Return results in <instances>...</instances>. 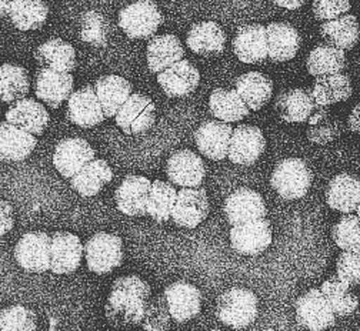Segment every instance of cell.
<instances>
[{
	"label": "cell",
	"instance_id": "54",
	"mask_svg": "<svg viewBox=\"0 0 360 331\" xmlns=\"http://www.w3.org/2000/svg\"><path fill=\"white\" fill-rule=\"evenodd\" d=\"M210 331H221V330H210Z\"/></svg>",
	"mask_w": 360,
	"mask_h": 331
},
{
	"label": "cell",
	"instance_id": "3",
	"mask_svg": "<svg viewBox=\"0 0 360 331\" xmlns=\"http://www.w3.org/2000/svg\"><path fill=\"white\" fill-rule=\"evenodd\" d=\"M313 181V173L306 162L289 157L276 164L270 184L285 200H297L307 195Z\"/></svg>",
	"mask_w": 360,
	"mask_h": 331
},
{
	"label": "cell",
	"instance_id": "9",
	"mask_svg": "<svg viewBox=\"0 0 360 331\" xmlns=\"http://www.w3.org/2000/svg\"><path fill=\"white\" fill-rule=\"evenodd\" d=\"M274 240L272 224L266 219L233 226L231 230V245L243 256L262 254Z\"/></svg>",
	"mask_w": 360,
	"mask_h": 331
},
{
	"label": "cell",
	"instance_id": "40",
	"mask_svg": "<svg viewBox=\"0 0 360 331\" xmlns=\"http://www.w3.org/2000/svg\"><path fill=\"white\" fill-rule=\"evenodd\" d=\"M0 91L4 103H15L27 96L30 90V77L23 66L5 63L0 70Z\"/></svg>",
	"mask_w": 360,
	"mask_h": 331
},
{
	"label": "cell",
	"instance_id": "42",
	"mask_svg": "<svg viewBox=\"0 0 360 331\" xmlns=\"http://www.w3.org/2000/svg\"><path fill=\"white\" fill-rule=\"evenodd\" d=\"M176 188L163 180H155L148 200V216L158 223H166L172 219V213L176 205Z\"/></svg>",
	"mask_w": 360,
	"mask_h": 331
},
{
	"label": "cell",
	"instance_id": "48",
	"mask_svg": "<svg viewBox=\"0 0 360 331\" xmlns=\"http://www.w3.org/2000/svg\"><path fill=\"white\" fill-rule=\"evenodd\" d=\"M311 9L318 20L329 22L347 15L352 6L349 0H313Z\"/></svg>",
	"mask_w": 360,
	"mask_h": 331
},
{
	"label": "cell",
	"instance_id": "11",
	"mask_svg": "<svg viewBox=\"0 0 360 331\" xmlns=\"http://www.w3.org/2000/svg\"><path fill=\"white\" fill-rule=\"evenodd\" d=\"M66 116L73 124L83 129H90L103 123L106 116L95 86L87 84L72 93L68 100Z\"/></svg>",
	"mask_w": 360,
	"mask_h": 331
},
{
	"label": "cell",
	"instance_id": "17",
	"mask_svg": "<svg viewBox=\"0 0 360 331\" xmlns=\"http://www.w3.org/2000/svg\"><path fill=\"white\" fill-rule=\"evenodd\" d=\"M166 176L170 183L182 188H198L206 177V166L192 150H177L167 159Z\"/></svg>",
	"mask_w": 360,
	"mask_h": 331
},
{
	"label": "cell",
	"instance_id": "41",
	"mask_svg": "<svg viewBox=\"0 0 360 331\" xmlns=\"http://www.w3.org/2000/svg\"><path fill=\"white\" fill-rule=\"evenodd\" d=\"M350 289L338 275L323 281L321 290L330 303L336 317H349L357 310L359 300Z\"/></svg>",
	"mask_w": 360,
	"mask_h": 331
},
{
	"label": "cell",
	"instance_id": "34",
	"mask_svg": "<svg viewBox=\"0 0 360 331\" xmlns=\"http://www.w3.org/2000/svg\"><path fill=\"white\" fill-rule=\"evenodd\" d=\"M235 89L252 112L264 108L274 94V82L260 72H249L239 76Z\"/></svg>",
	"mask_w": 360,
	"mask_h": 331
},
{
	"label": "cell",
	"instance_id": "4",
	"mask_svg": "<svg viewBox=\"0 0 360 331\" xmlns=\"http://www.w3.org/2000/svg\"><path fill=\"white\" fill-rule=\"evenodd\" d=\"M163 23V15L153 0H138L119 12V26L129 39L155 36Z\"/></svg>",
	"mask_w": 360,
	"mask_h": 331
},
{
	"label": "cell",
	"instance_id": "14",
	"mask_svg": "<svg viewBox=\"0 0 360 331\" xmlns=\"http://www.w3.org/2000/svg\"><path fill=\"white\" fill-rule=\"evenodd\" d=\"M209 197L203 187L182 188L177 192L176 205L172 213V220L182 228H195L209 214Z\"/></svg>",
	"mask_w": 360,
	"mask_h": 331
},
{
	"label": "cell",
	"instance_id": "44",
	"mask_svg": "<svg viewBox=\"0 0 360 331\" xmlns=\"http://www.w3.org/2000/svg\"><path fill=\"white\" fill-rule=\"evenodd\" d=\"M332 239L343 252L360 250V217L357 214H343L332 228Z\"/></svg>",
	"mask_w": 360,
	"mask_h": 331
},
{
	"label": "cell",
	"instance_id": "56",
	"mask_svg": "<svg viewBox=\"0 0 360 331\" xmlns=\"http://www.w3.org/2000/svg\"><path fill=\"white\" fill-rule=\"evenodd\" d=\"M359 331H360V330H359Z\"/></svg>",
	"mask_w": 360,
	"mask_h": 331
},
{
	"label": "cell",
	"instance_id": "1",
	"mask_svg": "<svg viewBox=\"0 0 360 331\" xmlns=\"http://www.w3.org/2000/svg\"><path fill=\"white\" fill-rule=\"evenodd\" d=\"M150 299V286L143 278L133 274L119 277L112 285L105 306V314L109 324L116 328L141 325Z\"/></svg>",
	"mask_w": 360,
	"mask_h": 331
},
{
	"label": "cell",
	"instance_id": "52",
	"mask_svg": "<svg viewBox=\"0 0 360 331\" xmlns=\"http://www.w3.org/2000/svg\"><path fill=\"white\" fill-rule=\"evenodd\" d=\"M0 13H2V18H6L8 15H11V8H12V0H2V4H0Z\"/></svg>",
	"mask_w": 360,
	"mask_h": 331
},
{
	"label": "cell",
	"instance_id": "19",
	"mask_svg": "<svg viewBox=\"0 0 360 331\" xmlns=\"http://www.w3.org/2000/svg\"><path fill=\"white\" fill-rule=\"evenodd\" d=\"M200 82L198 67L189 60L184 59L158 74V83L167 98L177 99L192 94Z\"/></svg>",
	"mask_w": 360,
	"mask_h": 331
},
{
	"label": "cell",
	"instance_id": "16",
	"mask_svg": "<svg viewBox=\"0 0 360 331\" xmlns=\"http://www.w3.org/2000/svg\"><path fill=\"white\" fill-rule=\"evenodd\" d=\"M96 150L84 138L69 137L59 141L53 153V166L65 177L72 179L87 163L95 160Z\"/></svg>",
	"mask_w": 360,
	"mask_h": 331
},
{
	"label": "cell",
	"instance_id": "12",
	"mask_svg": "<svg viewBox=\"0 0 360 331\" xmlns=\"http://www.w3.org/2000/svg\"><path fill=\"white\" fill-rule=\"evenodd\" d=\"M233 130L231 123L220 120L203 122L195 131V141L199 152L214 162L226 159L229 156Z\"/></svg>",
	"mask_w": 360,
	"mask_h": 331
},
{
	"label": "cell",
	"instance_id": "5",
	"mask_svg": "<svg viewBox=\"0 0 360 331\" xmlns=\"http://www.w3.org/2000/svg\"><path fill=\"white\" fill-rule=\"evenodd\" d=\"M123 256V242L115 234L96 233L84 245L87 268L98 275L109 274L120 267Z\"/></svg>",
	"mask_w": 360,
	"mask_h": 331
},
{
	"label": "cell",
	"instance_id": "29",
	"mask_svg": "<svg viewBox=\"0 0 360 331\" xmlns=\"http://www.w3.org/2000/svg\"><path fill=\"white\" fill-rule=\"evenodd\" d=\"M316 108H329L350 99L353 84L347 74L336 73L316 77L310 90Z\"/></svg>",
	"mask_w": 360,
	"mask_h": 331
},
{
	"label": "cell",
	"instance_id": "36",
	"mask_svg": "<svg viewBox=\"0 0 360 331\" xmlns=\"http://www.w3.org/2000/svg\"><path fill=\"white\" fill-rule=\"evenodd\" d=\"M309 74L314 77L343 73L347 66L345 51L329 43L319 44L309 53L306 60Z\"/></svg>",
	"mask_w": 360,
	"mask_h": 331
},
{
	"label": "cell",
	"instance_id": "50",
	"mask_svg": "<svg viewBox=\"0 0 360 331\" xmlns=\"http://www.w3.org/2000/svg\"><path fill=\"white\" fill-rule=\"evenodd\" d=\"M347 127L350 131L360 134V103L352 109L347 119Z\"/></svg>",
	"mask_w": 360,
	"mask_h": 331
},
{
	"label": "cell",
	"instance_id": "28",
	"mask_svg": "<svg viewBox=\"0 0 360 331\" xmlns=\"http://www.w3.org/2000/svg\"><path fill=\"white\" fill-rule=\"evenodd\" d=\"M275 109L279 117L286 123H304L316 110V105H314L309 90L296 87L279 94L275 102Z\"/></svg>",
	"mask_w": 360,
	"mask_h": 331
},
{
	"label": "cell",
	"instance_id": "37",
	"mask_svg": "<svg viewBox=\"0 0 360 331\" xmlns=\"http://www.w3.org/2000/svg\"><path fill=\"white\" fill-rule=\"evenodd\" d=\"M322 37L342 51H352L360 39V25L354 15H345L321 26Z\"/></svg>",
	"mask_w": 360,
	"mask_h": 331
},
{
	"label": "cell",
	"instance_id": "46",
	"mask_svg": "<svg viewBox=\"0 0 360 331\" xmlns=\"http://www.w3.org/2000/svg\"><path fill=\"white\" fill-rule=\"evenodd\" d=\"M170 309L165 296L152 297L146 306V313L142 321V328L145 331H166L172 321Z\"/></svg>",
	"mask_w": 360,
	"mask_h": 331
},
{
	"label": "cell",
	"instance_id": "31",
	"mask_svg": "<svg viewBox=\"0 0 360 331\" xmlns=\"http://www.w3.org/2000/svg\"><path fill=\"white\" fill-rule=\"evenodd\" d=\"M36 62L46 69L70 73L76 69L75 47L59 37L41 43L34 52Z\"/></svg>",
	"mask_w": 360,
	"mask_h": 331
},
{
	"label": "cell",
	"instance_id": "21",
	"mask_svg": "<svg viewBox=\"0 0 360 331\" xmlns=\"http://www.w3.org/2000/svg\"><path fill=\"white\" fill-rule=\"evenodd\" d=\"M233 52L240 62L248 65L266 60L269 58L266 26L257 23L240 26L233 39Z\"/></svg>",
	"mask_w": 360,
	"mask_h": 331
},
{
	"label": "cell",
	"instance_id": "32",
	"mask_svg": "<svg viewBox=\"0 0 360 331\" xmlns=\"http://www.w3.org/2000/svg\"><path fill=\"white\" fill-rule=\"evenodd\" d=\"M112 179L113 171L108 162L103 159H95L70 179V186L80 196L94 197L103 190V187L109 184Z\"/></svg>",
	"mask_w": 360,
	"mask_h": 331
},
{
	"label": "cell",
	"instance_id": "43",
	"mask_svg": "<svg viewBox=\"0 0 360 331\" xmlns=\"http://www.w3.org/2000/svg\"><path fill=\"white\" fill-rule=\"evenodd\" d=\"M110 32V22L105 15L96 11H89L82 16L80 37L84 43L94 47H105L108 46Z\"/></svg>",
	"mask_w": 360,
	"mask_h": 331
},
{
	"label": "cell",
	"instance_id": "18",
	"mask_svg": "<svg viewBox=\"0 0 360 331\" xmlns=\"http://www.w3.org/2000/svg\"><path fill=\"white\" fill-rule=\"evenodd\" d=\"M266 138L262 130L250 124H239L232 134L229 160L239 166H252L263 155Z\"/></svg>",
	"mask_w": 360,
	"mask_h": 331
},
{
	"label": "cell",
	"instance_id": "30",
	"mask_svg": "<svg viewBox=\"0 0 360 331\" xmlns=\"http://www.w3.org/2000/svg\"><path fill=\"white\" fill-rule=\"evenodd\" d=\"M185 49L174 34L155 36L148 43V66L152 73H160L172 65L184 60Z\"/></svg>",
	"mask_w": 360,
	"mask_h": 331
},
{
	"label": "cell",
	"instance_id": "35",
	"mask_svg": "<svg viewBox=\"0 0 360 331\" xmlns=\"http://www.w3.org/2000/svg\"><path fill=\"white\" fill-rule=\"evenodd\" d=\"M209 110L220 122L236 123L249 116L250 109L236 89H214L209 98Z\"/></svg>",
	"mask_w": 360,
	"mask_h": 331
},
{
	"label": "cell",
	"instance_id": "13",
	"mask_svg": "<svg viewBox=\"0 0 360 331\" xmlns=\"http://www.w3.org/2000/svg\"><path fill=\"white\" fill-rule=\"evenodd\" d=\"M223 213L232 226L264 219L267 214L266 203L257 192L248 187H240L224 200Z\"/></svg>",
	"mask_w": 360,
	"mask_h": 331
},
{
	"label": "cell",
	"instance_id": "23",
	"mask_svg": "<svg viewBox=\"0 0 360 331\" xmlns=\"http://www.w3.org/2000/svg\"><path fill=\"white\" fill-rule=\"evenodd\" d=\"M326 203L342 214L354 213L360 203V179L349 173L335 176L326 188Z\"/></svg>",
	"mask_w": 360,
	"mask_h": 331
},
{
	"label": "cell",
	"instance_id": "7",
	"mask_svg": "<svg viewBox=\"0 0 360 331\" xmlns=\"http://www.w3.org/2000/svg\"><path fill=\"white\" fill-rule=\"evenodd\" d=\"M297 323L310 331H323L335 325L336 314L321 289H311L295 304Z\"/></svg>",
	"mask_w": 360,
	"mask_h": 331
},
{
	"label": "cell",
	"instance_id": "6",
	"mask_svg": "<svg viewBox=\"0 0 360 331\" xmlns=\"http://www.w3.org/2000/svg\"><path fill=\"white\" fill-rule=\"evenodd\" d=\"M18 264L30 273H44L52 266V235L44 231L23 234L15 247Z\"/></svg>",
	"mask_w": 360,
	"mask_h": 331
},
{
	"label": "cell",
	"instance_id": "2",
	"mask_svg": "<svg viewBox=\"0 0 360 331\" xmlns=\"http://www.w3.org/2000/svg\"><path fill=\"white\" fill-rule=\"evenodd\" d=\"M259 300L256 294L243 287H233L219 296L216 303L217 318L231 328L249 327L257 317Z\"/></svg>",
	"mask_w": 360,
	"mask_h": 331
},
{
	"label": "cell",
	"instance_id": "20",
	"mask_svg": "<svg viewBox=\"0 0 360 331\" xmlns=\"http://www.w3.org/2000/svg\"><path fill=\"white\" fill-rule=\"evenodd\" d=\"M163 296L174 321L186 323L195 318L202 309V293L186 281H176L167 286Z\"/></svg>",
	"mask_w": 360,
	"mask_h": 331
},
{
	"label": "cell",
	"instance_id": "51",
	"mask_svg": "<svg viewBox=\"0 0 360 331\" xmlns=\"http://www.w3.org/2000/svg\"><path fill=\"white\" fill-rule=\"evenodd\" d=\"M272 2L279 8H283L288 11H297L304 5L306 0H272Z\"/></svg>",
	"mask_w": 360,
	"mask_h": 331
},
{
	"label": "cell",
	"instance_id": "33",
	"mask_svg": "<svg viewBox=\"0 0 360 331\" xmlns=\"http://www.w3.org/2000/svg\"><path fill=\"white\" fill-rule=\"evenodd\" d=\"M95 90L108 119L116 117L122 106L131 96V83L122 76L109 74L96 80Z\"/></svg>",
	"mask_w": 360,
	"mask_h": 331
},
{
	"label": "cell",
	"instance_id": "8",
	"mask_svg": "<svg viewBox=\"0 0 360 331\" xmlns=\"http://www.w3.org/2000/svg\"><path fill=\"white\" fill-rule=\"evenodd\" d=\"M124 134L136 136L150 130L156 122V105L142 93H133L115 117Z\"/></svg>",
	"mask_w": 360,
	"mask_h": 331
},
{
	"label": "cell",
	"instance_id": "22",
	"mask_svg": "<svg viewBox=\"0 0 360 331\" xmlns=\"http://www.w3.org/2000/svg\"><path fill=\"white\" fill-rule=\"evenodd\" d=\"M84 254V246L76 234L56 231L52 234V266L55 274L75 273Z\"/></svg>",
	"mask_w": 360,
	"mask_h": 331
},
{
	"label": "cell",
	"instance_id": "10",
	"mask_svg": "<svg viewBox=\"0 0 360 331\" xmlns=\"http://www.w3.org/2000/svg\"><path fill=\"white\" fill-rule=\"evenodd\" d=\"M152 183L153 181L145 176H126L115 193L117 210L129 217L146 216Z\"/></svg>",
	"mask_w": 360,
	"mask_h": 331
},
{
	"label": "cell",
	"instance_id": "27",
	"mask_svg": "<svg viewBox=\"0 0 360 331\" xmlns=\"http://www.w3.org/2000/svg\"><path fill=\"white\" fill-rule=\"evenodd\" d=\"M37 138L6 120L0 124V157L4 162H23L34 150Z\"/></svg>",
	"mask_w": 360,
	"mask_h": 331
},
{
	"label": "cell",
	"instance_id": "15",
	"mask_svg": "<svg viewBox=\"0 0 360 331\" xmlns=\"http://www.w3.org/2000/svg\"><path fill=\"white\" fill-rule=\"evenodd\" d=\"M73 83L75 80L70 73L40 67L34 77L36 98L51 109H59L72 96Z\"/></svg>",
	"mask_w": 360,
	"mask_h": 331
},
{
	"label": "cell",
	"instance_id": "39",
	"mask_svg": "<svg viewBox=\"0 0 360 331\" xmlns=\"http://www.w3.org/2000/svg\"><path fill=\"white\" fill-rule=\"evenodd\" d=\"M309 127L306 130L307 138L314 145L325 146L339 138L343 133L342 122L332 116L329 108H316L310 119L307 120Z\"/></svg>",
	"mask_w": 360,
	"mask_h": 331
},
{
	"label": "cell",
	"instance_id": "25",
	"mask_svg": "<svg viewBox=\"0 0 360 331\" xmlns=\"http://www.w3.org/2000/svg\"><path fill=\"white\" fill-rule=\"evenodd\" d=\"M6 122L30 134L40 136L49 126L51 115L37 100L25 98L9 108L6 112Z\"/></svg>",
	"mask_w": 360,
	"mask_h": 331
},
{
	"label": "cell",
	"instance_id": "47",
	"mask_svg": "<svg viewBox=\"0 0 360 331\" xmlns=\"http://www.w3.org/2000/svg\"><path fill=\"white\" fill-rule=\"evenodd\" d=\"M336 275L346 283L347 286L354 287L360 281V250L359 252H343L336 261Z\"/></svg>",
	"mask_w": 360,
	"mask_h": 331
},
{
	"label": "cell",
	"instance_id": "38",
	"mask_svg": "<svg viewBox=\"0 0 360 331\" xmlns=\"http://www.w3.org/2000/svg\"><path fill=\"white\" fill-rule=\"evenodd\" d=\"M49 6L44 0H12L11 20L22 32L39 30L46 23Z\"/></svg>",
	"mask_w": 360,
	"mask_h": 331
},
{
	"label": "cell",
	"instance_id": "24",
	"mask_svg": "<svg viewBox=\"0 0 360 331\" xmlns=\"http://www.w3.org/2000/svg\"><path fill=\"white\" fill-rule=\"evenodd\" d=\"M269 58L282 63L292 60L302 44V37L295 26L285 22H274L266 26Z\"/></svg>",
	"mask_w": 360,
	"mask_h": 331
},
{
	"label": "cell",
	"instance_id": "26",
	"mask_svg": "<svg viewBox=\"0 0 360 331\" xmlns=\"http://www.w3.org/2000/svg\"><path fill=\"white\" fill-rule=\"evenodd\" d=\"M189 49L200 56H219L226 46V33L212 20L195 23L186 36Z\"/></svg>",
	"mask_w": 360,
	"mask_h": 331
},
{
	"label": "cell",
	"instance_id": "45",
	"mask_svg": "<svg viewBox=\"0 0 360 331\" xmlns=\"http://www.w3.org/2000/svg\"><path fill=\"white\" fill-rule=\"evenodd\" d=\"M0 327L2 331H36V313L25 306H11L2 310L0 314Z\"/></svg>",
	"mask_w": 360,
	"mask_h": 331
},
{
	"label": "cell",
	"instance_id": "55",
	"mask_svg": "<svg viewBox=\"0 0 360 331\" xmlns=\"http://www.w3.org/2000/svg\"><path fill=\"white\" fill-rule=\"evenodd\" d=\"M359 286H360V281H359Z\"/></svg>",
	"mask_w": 360,
	"mask_h": 331
},
{
	"label": "cell",
	"instance_id": "53",
	"mask_svg": "<svg viewBox=\"0 0 360 331\" xmlns=\"http://www.w3.org/2000/svg\"><path fill=\"white\" fill-rule=\"evenodd\" d=\"M356 214L360 217V203H359V207H357V210H356Z\"/></svg>",
	"mask_w": 360,
	"mask_h": 331
},
{
	"label": "cell",
	"instance_id": "49",
	"mask_svg": "<svg viewBox=\"0 0 360 331\" xmlns=\"http://www.w3.org/2000/svg\"><path fill=\"white\" fill-rule=\"evenodd\" d=\"M15 224V213H13V207L9 202L2 200V235H5L8 231H11L13 228Z\"/></svg>",
	"mask_w": 360,
	"mask_h": 331
}]
</instances>
